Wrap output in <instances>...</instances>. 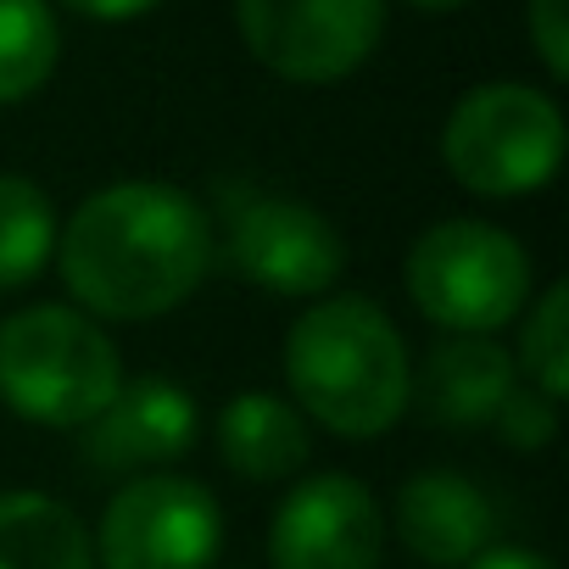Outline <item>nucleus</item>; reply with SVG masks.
I'll return each instance as SVG.
<instances>
[{"label":"nucleus","mask_w":569,"mask_h":569,"mask_svg":"<svg viewBox=\"0 0 569 569\" xmlns=\"http://www.w3.org/2000/svg\"><path fill=\"white\" fill-rule=\"evenodd\" d=\"M57 268L84 313L146 325L196 297L212 268V223L179 184L123 179L68 218Z\"/></svg>","instance_id":"obj_1"},{"label":"nucleus","mask_w":569,"mask_h":569,"mask_svg":"<svg viewBox=\"0 0 569 569\" xmlns=\"http://www.w3.org/2000/svg\"><path fill=\"white\" fill-rule=\"evenodd\" d=\"M284 386L302 419L347 441H375L408 413L413 363L369 297H330L284 330Z\"/></svg>","instance_id":"obj_2"},{"label":"nucleus","mask_w":569,"mask_h":569,"mask_svg":"<svg viewBox=\"0 0 569 569\" xmlns=\"http://www.w3.org/2000/svg\"><path fill=\"white\" fill-rule=\"evenodd\" d=\"M123 391L107 330L79 308H23L0 325V402L46 430H84Z\"/></svg>","instance_id":"obj_3"},{"label":"nucleus","mask_w":569,"mask_h":569,"mask_svg":"<svg viewBox=\"0 0 569 569\" xmlns=\"http://www.w3.org/2000/svg\"><path fill=\"white\" fill-rule=\"evenodd\" d=\"M413 308L452 336H491L530 302V251L480 218H447L408 251Z\"/></svg>","instance_id":"obj_4"},{"label":"nucleus","mask_w":569,"mask_h":569,"mask_svg":"<svg viewBox=\"0 0 569 569\" xmlns=\"http://www.w3.org/2000/svg\"><path fill=\"white\" fill-rule=\"evenodd\" d=\"M441 157L463 190L513 201L552 184L563 162V118L552 96L530 84H480L452 107L441 129Z\"/></svg>","instance_id":"obj_5"},{"label":"nucleus","mask_w":569,"mask_h":569,"mask_svg":"<svg viewBox=\"0 0 569 569\" xmlns=\"http://www.w3.org/2000/svg\"><path fill=\"white\" fill-rule=\"evenodd\" d=\"M246 51L291 84H336L358 73L380 34L386 0H234Z\"/></svg>","instance_id":"obj_6"},{"label":"nucleus","mask_w":569,"mask_h":569,"mask_svg":"<svg viewBox=\"0 0 569 569\" xmlns=\"http://www.w3.org/2000/svg\"><path fill=\"white\" fill-rule=\"evenodd\" d=\"M223 547V513L201 480L140 475L123 480L101 513V569H212Z\"/></svg>","instance_id":"obj_7"},{"label":"nucleus","mask_w":569,"mask_h":569,"mask_svg":"<svg viewBox=\"0 0 569 569\" xmlns=\"http://www.w3.org/2000/svg\"><path fill=\"white\" fill-rule=\"evenodd\" d=\"M223 257L240 279L262 284L273 297H325L347 268V240L308 201L251 196L229 212Z\"/></svg>","instance_id":"obj_8"},{"label":"nucleus","mask_w":569,"mask_h":569,"mask_svg":"<svg viewBox=\"0 0 569 569\" xmlns=\"http://www.w3.org/2000/svg\"><path fill=\"white\" fill-rule=\"evenodd\" d=\"M386 513L352 475H313L279 502L268 525L273 569H380Z\"/></svg>","instance_id":"obj_9"},{"label":"nucleus","mask_w":569,"mask_h":569,"mask_svg":"<svg viewBox=\"0 0 569 569\" xmlns=\"http://www.w3.org/2000/svg\"><path fill=\"white\" fill-rule=\"evenodd\" d=\"M201 436V408L184 386L173 380H134L123 386L101 419L90 425L84 458L101 475H129V469H162L184 458Z\"/></svg>","instance_id":"obj_10"},{"label":"nucleus","mask_w":569,"mask_h":569,"mask_svg":"<svg viewBox=\"0 0 569 569\" xmlns=\"http://www.w3.org/2000/svg\"><path fill=\"white\" fill-rule=\"evenodd\" d=\"M491 525L497 513L486 491L458 469H419L397 491V536L408 541L413 558L436 569H463L469 558H480L491 541Z\"/></svg>","instance_id":"obj_11"},{"label":"nucleus","mask_w":569,"mask_h":569,"mask_svg":"<svg viewBox=\"0 0 569 569\" xmlns=\"http://www.w3.org/2000/svg\"><path fill=\"white\" fill-rule=\"evenodd\" d=\"M508 391H513V358L491 336H452L430 347L425 369L413 375L408 402H419V413L436 425L469 430V425H491Z\"/></svg>","instance_id":"obj_12"},{"label":"nucleus","mask_w":569,"mask_h":569,"mask_svg":"<svg viewBox=\"0 0 569 569\" xmlns=\"http://www.w3.org/2000/svg\"><path fill=\"white\" fill-rule=\"evenodd\" d=\"M218 452H223V463L240 480L273 486V480L302 475V463L313 452V436H308V419L284 397H273V391H240L218 413Z\"/></svg>","instance_id":"obj_13"},{"label":"nucleus","mask_w":569,"mask_h":569,"mask_svg":"<svg viewBox=\"0 0 569 569\" xmlns=\"http://www.w3.org/2000/svg\"><path fill=\"white\" fill-rule=\"evenodd\" d=\"M84 519L40 491H0V569H90Z\"/></svg>","instance_id":"obj_14"},{"label":"nucleus","mask_w":569,"mask_h":569,"mask_svg":"<svg viewBox=\"0 0 569 569\" xmlns=\"http://www.w3.org/2000/svg\"><path fill=\"white\" fill-rule=\"evenodd\" d=\"M57 251V212L34 179L0 173V291H23Z\"/></svg>","instance_id":"obj_15"},{"label":"nucleus","mask_w":569,"mask_h":569,"mask_svg":"<svg viewBox=\"0 0 569 569\" xmlns=\"http://www.w3.org/2000/svg\"><path fill=\"white\" fill-rule=\"evenodd\" d=\"M62 57V34L46 0H0V107L29 101Z\"/></svg>","instance_id":"obj_16"},{"label":"nucleus","mask_w":569,"mask_h":569,"mask_svg":"<svg viewBox=\"0 0 569 569\" xmlns=\"http://www.w3.org/2000/svg\"><path fill=\"white\" fill-rule=\"evenodd\" d=\"M519 363L530 391H541L547 402L569 397V284H547L536 297L525 330H519Z\"/></svg>","instance_id":"obj_17"},{"label":"nucleus","mask_w":569,"mask_h":569,"mask_svg":"<svg viewBox=\"0 0 569 569\" xmlns=\"http://www.w3.org/2000/svg\"><path fill=\"white\" fill-rule=\"evenodd\" d=\"M491 425H497V436H502L513 452H541V447L558 436V402H547L541 391H519V386H513V391L497 402Z\"/></svg>","instance_id":"obj_18"},{"label":"nucleus","mask_w":569,"mask_h":569,"mask_svg":"<svg viewBox=\"0 0 569 569\" xmlns=\"http://www.w3.org/2000/svg\"><path fill=\"white\" fill-rule=\"evenodd\" d=\"M530 40L552 79H569V0H530Z\"/></svg>","instance_id":"obj_19"},{"label":"nucleus","mask_w":569,"mask_h":569,"mask_svg":"<svg viewBox=\"0 0 569 569\" xmlns=\"http://www.w3.org/2000/svg\"><path fill=\"white\" fill-rule=\"evenodd\" d=\"M79 18H96V23H129V18H146L162 0H68Z\"/></svg>","instance_id":"obj_20"},{"label":"nucleus","mask_w":569,"mask_h":569,"mask_svg":"<svg viewBox=\"0 0 569 569\" xmlns=\"http://www.w3.org/2000/svg\"><path fill=\"white\" fill-rule=\"evenodd\" d=\"M463 569H552L541 552H530V547H486L480 558H469Z\"/></svg>","instance_id":"obj_21"},{"label":"nucleus","mask_w":569,"mask_h":569,"mask_svg":"<svg viewBox=\"0 0 569 569\" xmlns=\"http://www.w3.org/2000/svg\"><path fill=\"white\" fill-rule=\"evenodd\" d=\"M408 7H419V12H463L469 0H408Z\"/></svg>","instance_id":"obj_22"}]
</instances>
